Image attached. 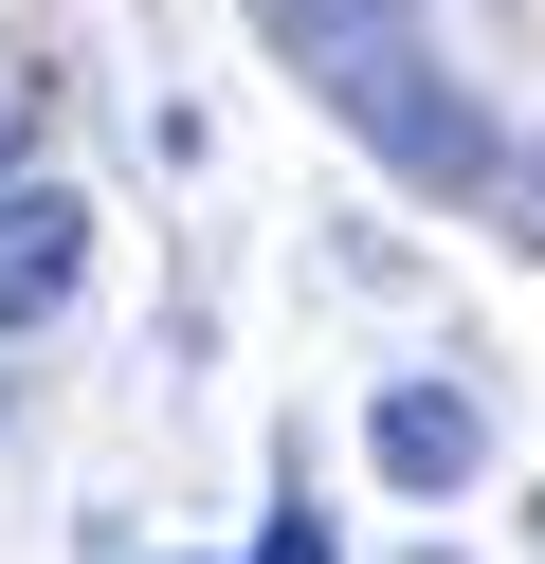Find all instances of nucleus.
<instances>
[{
	"label": "nucleus",
	"instance_id": "f257e3e1",
	"mask_svg": "<svg viewBox=\"0 0 545 564\" xmlns=\"http://www.w3.org/2000/svg\"><path fill=\"white\" fill-rule=\"evenodd\" d=\"M291 55H309V91L363 128V147L400 164V183H491V128H472V91L436 74L418 0H254Z\"/></svg>",
	"mask_w": 545,
	"mask_h": 564
},
{
	"label": "nucleus",
	"instance_id": "f03ea898",
	"mask_svg": "<svg viewBox=\"0 0 545 564\" xmlns=\"http://www.w3.org/2000/svg\"><path fill=\"white\" fill-rule=\"evenodd\" d=\"M73 273H91V200H73V183H0V346L55 328Z\"/></svg>",
	"mask_w": 545,
	"mask_h": 564
},
{
	"label": "nucleus",
	"instance_id": "7ed1b4c3",
	"mask_svg": "<svg viewBox=\"0 0 545 564\" xmlns=\"http://www.w3.org/2000/svg\"><path fill=\"white\" fill-rule=\"evenodd\" d=\"M363 455H382V491H472L491 474V401H472V382H382Z\"/></svg>",
	"mask_w": 545,
	"mask_h": 564
},
{
	"label": "nucleus",
	"instance_id": "20e7f679",
	"mask_svg": "<svg viewBox=\"0 0 545 564\" xmlns=\"http://www.w3.org/2000/svg\"><path fill=\"white\" fill-rule=\"evenodd\" d=\"M254 564H346V546H327V510H309V474H291V510L254 528Z\"/></svg>",
	"mask_w": 545,
	"mask_h": 564
}]
</instances>
